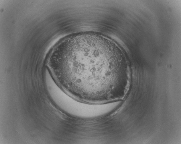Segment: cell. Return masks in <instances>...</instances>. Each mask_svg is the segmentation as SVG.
Here are the masks:
<instances>
[{"label":"cell","instance_id":"cell-1","mask_svg":"<svg viewBox=\"0 0 181 144\" xmlns=\"http://www.w3.org/2000/svg\"><path fill=\"white\" fill-rule=\"evenodd\" d=\"M47 66L66 93L89 104L118 100L131 74L126 58L116 44L93 34L70 37L60 43L52 52Z\"/></svg>","mask_w":181,"mask_h":144}]
</instances>
